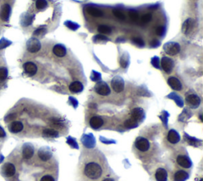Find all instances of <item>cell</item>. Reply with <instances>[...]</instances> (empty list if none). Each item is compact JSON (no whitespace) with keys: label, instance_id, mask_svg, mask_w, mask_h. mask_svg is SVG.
Here are the masks:
<instances>
[{"label":"cell","instance_id":"b9f144b4","mask_svg":"<svg viewBox=\"0 0 203 181\" xmlns=\"http://www.w3.org/2000/svg\"><path fill=\"white\" fill-rule=\"evenodd\" d=\"M160 45V42L159 41H157V40H154V41H151V46L154 47V48H156V47H158Z\"/></svg>","mask_w":203,"mask_h":181},{"label":"cell","instance_id":"9c48e42d","mask_svg":"<svg viewBox=\"0 0 203 181\" xmlns=\"http://www.w3.org/2000/svg\"><path fill=\"white\" fill-rule=\"evenodd\" d=\"M186 101H187V104L192 108H197L201 103V99L199 97L194 94L187 95L186 98Z\"/></svg>","mask_w":203,"mask_h":181},{"label":"cell","instance_id":"836d02e7","mask_svg":"<svg viewBox=\"0 0 203 181\" xmlns=\"http://www.w3.org/2000/svg\"><path fill=\"white\" fill-rule=\"evenodd\" d=\"M129 15L130 18L133 21H137L138 18H139V15L138 13L136 11H133V10H131V11H129Z\"/></svg>","mask_w":203,"mask_h":181},{"label":"cell","instance_id":"ba28073f","mask_svg":"<svg viewBox=\"0 0 203 181\" xmlns=\"http://www.w3.org/2000/svg\"><path fill=\"white\" fill-rule=\"evenodd\" d=\"M135 145L137 149L142 152H145L148 150L150 147L149 142L147 140L146 138H138L135 142Z\"/></svg>","mask_w":203,"mask_h":181},{"label":"cell","instance_id":"f35d334b","mask_svg":"<svg viewBox=\"0 0 203 181\" xmlns=\"http://www.w3.org/2000/svg\"><path fill=\"white\" fill-rule=\"evenodd\" d=\"M107 38L106 37H105L104 35H102V34H99V35H97V36L95 37V41H107Z\"/></svg>","mask_w":203,"mask_h":181},{"label":"cell","instance_id":"d6986e66","mask_svg":"<svg viewBox=\"0 0 203 181\" xmlns=\"http://www.w3.org/2000/svg\"><path fill=\"white\" fill-rule=\"evenodd\" d=\"M9 129L12 133H19V132H21V131L23 129V124L21 123V122H18V121L13 122L10 125Z\"/></svg>","mask_w":203,"mask_h":181},{"label":"cell","instance_id":"277c9868","mask_svg":"<svg viewBox=\"0 0 203 181\" xmlns=\"http://www.w3.org/2000/svg\"><path fill=\"white\" fill-rule=\"evenodd\" d=\"M111 86H112V88L114 89V92L119 93V92H121L124 90L125 83H124V80L121 77L116 76V77H114L112 79Z\"/></svg>","mask_w":203,"mask_h":181},{"label":"cell","instance_id":"603a6c76","mask_svg":"<svg viewBox=\"0 0 203 181\" xmlns=\"http://www.w3.org/2000/svg\"><path fill=\"white\" fill-rule=\"evenodd\" d=\"M131 115H132V118H133L134 120L137 122L144 117V111L141 108H134L131 112Z\"/></svg>","mask_w":203,"mask_h":181},{"label":"cell","instance_id":"6da1fadb","mask_svg":"<svg viewBox=\"0 0 203 181\" xmlns=\"http://www.w3.org/2000/svg\"><path fill=\"white\" fill-rule=\"evenodd\" d=\"M85 175L88 178L91 179H98L102 174V167L98 164L95 162H91L86 165L85 169H84Z\"/></svg>","mask_w":203,"mask_h":181},{"label":"cell","instance_id":"d4e9b609","mask_svg":"<svg viewBox=\"0 0 203 181\" xmlns=\"http://www.w3.org/2000/svg\"><path fill=\"white\" fill-rule=\"evenodd\" d=\"M38 156L44 161H48L51 157L50 152L46 150H44V149H40V151L38 152Z\"/></svg>","mask_w":203,"mask_h":181},{"label":"cell","instance_id":"f6af8a7d","mask_svg":"<svg viewBox=\"0 0 203 181\" xmlns=\"http://www.w3.org/2000/svg\"><path fill=\"white\" fill-rule=\"evenodd\" d=\"M5 136H6L5 131H4L3 129L0 126V138H4Z\"/></svg>","mask_w":203,"mask_h":181},{"label":"cell","instance_id":"f546056e","mask_svg":"<svg viewBox=\"0 0 203 181\" xmlns=\"http://www.w3.org/2000/svg\"><path fill=\"white\" fill-rule=\"evenodd\" d=\"M47 2L46 0H37L36 2V7L38 10H42L46 7Z\"/></svg>","mask_w":203,"mask_h":181},{"label":"cell","instance_id":"5bb4252c","mask_svg":"<svg viewBox=\"0 0 203 181\" xmlns=\"http://www.w3.org/2000/svg\"><path fill=\"white\" fill-rule=\"evenodd\" d=\"M168 84L172 89L175 90V91H180L182 89V84L178 80L177 78L175 77H170L168 80Z\"/></svg>","mask_w":203,"mask_h":181},{"label":"cell","instance_id":"60d3db41","mask_svg":"<svg viewBox=\"0 0 203 181\" xmlns=\"http://www.w3.org/2000/svg\"><path fill=\"white\" fill-rule=\"evenodd\" d=\"M15 117H16V115H15V114H11V115H9L8 116L6 117L5 120L7 121V122H8V121H11L12 120V119H14Z\"/></svg>","mask_w":203,"mask_h":181},{"label":"cell","instance_id":"7402d4cb","mask_svg":"<svg viewBox=\"0 0 203 181\" xmlns=\"http://www.w3.org/2000/svg\"><path fill=\"white\" fill-rule=\"evenodd\" d=\"M86 11L91 16L96 17V18H99V17H102L103 15L102 11H100L99 9H98L96 7H88L86 8Z\"/></svg>","mask_w":203,"mask_h":181},{"label":"cell","instance_id":"52a82bcc","mask_svg":"<svg viewBox=\"0 0 203 181\" xmlns=\"http://www.w3.org/2000/svg\"><path fill=\"white\" fill-rule=\"evenodd\" d=\"M194 27H195V21L193 20L192 18H188L183 22L182 26L183 33L187 35L191 34L193 30H194Z\"/></svg>","mask_w":203,"mask_h":181},{"label":"cell","instance_id":"d6a6232c","mask_svg":"<svg viewBox=\"0 0 203 181\" xmlns=\"http://www.w3.org/2000/svg\"><path fill=\"white\" fill-rule=\"evenodd\" d=\"M151 20V14H145L141 18V23L147 24Z\"/></svg>","mask_w":203,"mask_h":181},{"label":"cell","instance_id":"2e32d148","mask_svg":"<svg viewBox=\"0 0 203 181\" xmlns=\"http://www.w3.org/2000/svg\"><path fill=\"white\" fill-rule=\"evenodd\" d=\"M53 53L55 54L56 57H64V56L66 55L67 50L65 47L62 45H56L53 47Z\"/></svg>","mask_w":203,"mask_h":181},{"label":"cell","instance_id":"bcb514c9","mask_svg":"<svg viewBox=\"0 0 203 181\" xmlns=\"http://www.w3.org/2000/svg\"><path fill=\"white\" fill-rule=\"evenodd\" d=\"M103 181H114V180L112 179H104Z\"/></svg>","mask_w":203,"mask_h":181},{"label":"cell","instance_id":"5b68a950","mask_svg":"<svg viewBox=\"0 0 203 181\" xmlns=\"http://www.w3.org/2000/svg\"><path fill=\"white\" fill-rule=\"evenodd\" d=\"M95 92L100 95H103V96H106V95H110L111 93V89L109 88L108 85L106 84L105 82H98L95 86Z\"/></svg>","mask_w":203,"mask_h":181},{"label":"cell","instance_id":"4fadbf2b","mask_svg":"<svg viewBox=\"0 0 203 181\" xmlns=\"http://www.w3.org/2000/svg\"><path fill=\"white\" fill-rule=\"evenodd\" d=\"M2 170H3V173L7 177H11L13 176L15 173V167L13 164L8 163L6 164L3 167H2Z\"/></svg>","mask_w":203,"mask_h":181},{"label":"cell","instance_id":"7dc6e473","mask_svg":"<svg viewBox=\"0 0 203 181\" xmlns=\"http://www.w3.org/2000/svg\"><path fill=\"white\" fill-rule=\"evenodd\" d=\"M200 181H203V180H202V179H201V180H200Z\"/></svg>","mask_w":203,"mask_h":181},{"label":"cell","instance_id":"30bf717a","mask_svg":"<svg viewBox=\"0 0 203 181\" xmlns=\"http://www.w3.org/2000/svg\"><path fill=\"white\" fill-rule=\"evenodd\" d=\"M23 68L25 73L29 75V76L34 75L38 72V67L33 62H26V63L24 64Z\"/></svg>","mask_w":203,"mask_h":181},{"label":"cell","instance_id":"4316f807","mask_svg":"<svg viewBox=\"0 0 203 181\" xmlns=\"http://www.w3.org/2000/svg\"><path fill=\"white\" fill-rule=\"evenodd\" d=\"M98 32L101 33L102 34H111V27L107 26V25H100L98 28Z\"/></svg>","mask_w":203,"mask_h":181},{"label":"cell","instance_id":"ab89813d","mask_svg":"<svg viewBox=\"0 0 203 181\" xmlns=\"http://www.w3.org/2000/svg\"><path fill=\"white\" fill-rule=\"evenodd\" d=\"M41 181H54V179L52 176H49V175H46V176H44L41 178Z\"/></svg>","mask_w":203,"mask_h":181},{"label":"cell","instance_id":"e0dca14e","mask_svg":"<svg viewBox=\"0 0 203 181\" xmlns=\"http://www.w3.org/2000/svg\"><path fill=\"white\" fill-rule=\"evenodd\" d=\"M155 176L157 181H167L168 179V172L162 168L157 169Z\"/></svg>","mask_w":203,"mask_h":181},{"label":"cell","instance_id":"83f0119b","mask_svg":"<svg viewBox=\"0 0 203 181\" xmlns=\"http://www.w3.org/2000/svg\"><path fill=\"white\" fill-rule=\"evenodd\" d=\"M137 126V121L134 120L133 118H130L125 122V126L127 128H133Z\"/></svg>","mask_w":203,"mask_h":181},{"label":"cell","instance_id":"484cf974","mask_svg":"<svg viewBox=\"0 0 203 181\" xmlns=\"http://www.w3.org/2000/svg\"><path fill=\"white\" fill-rule=\"evenodd\" d=\"M43 134L45 137H48V138H51V137L56 138L58 136V132L52 129H45L43 130Z\"/></svg>","mask_w":203,"mask_h":181},{"label":"cell","instance_id":"d590c367","mask_svg":"<svg viewBox=\"0 0 203 181\" xmlns=\"http://www.w3.org/2000/svg\"><path fill=\"white\" fill-rule=\"evenodd\" d=\"M156 33L159 36H163L165 33V28L164 26H159L156 29Z\"/></svg>","mask_w":203,"mask_h":181},{"label":"cell","instance_id":"4dcf8cb0","mask_svg":"<svg viewBox=\"0 0 203 181\" xmlns=\"http://www.w3.org/2000/svg\"><path fill=\"white\" fill-rule=\"evenodd\" d=\"M113 14L114 15V16L117 17V18H119V19L125 20V15H124L122 11H121L120 10H118V9L114 10V11H113Z\"/></svg>","mask_w":203,"mask_h":181},{"label":"cell","instance_id":"e575fe53","mask_svg":"<svg viewBox=\"0 0 203 181\" xmlns=\"http://www.w3.org/2000/svg\"><path fill=\"white\" fill-rule=\"evenodd\" d=\"M133 42L135 45H137V46L143 47L144 46V42L141 38H135L133 39Z\"/></svg>","mask_w":203,"mask_h":181},{"label":"cell","instance_id":"ac0fdd59","mask_svg":"<svg viewBox=\"0 0 203 181\" xmlns=\"http://www.w3.org/2000/svg\"><path fill=\"white\" fill-rule=\"evenodd\" d=\"M103 124V121L100 117H92L90 120V125L93 129H98L101 127Z\"/></svg>","mask_w":203,"mask_h":181},{"label":"cell","instance_id":"8d00e7d4","mask_svg":"<svg viewBox=\"0 0 203 181\" xmlns=\"http://www.w3.org/2000/svg\"><path fill=\"white\" fill-rule=\"evenodd\" d=\"M9 45H11V42H10V41H7L6 39H2L0 41V49L6 48V47H7Z\"/></svg>","mask_w":203,"mask_h":181},{"label":"cell","instance_id":"ee69618b","mask_svg":"<svg viewBox=\"0 0 203 181\" xmlns=\"http://www.w3.org/2000/svg\"><path fill=\"white\" fill-rule=\"evenodd\" d=\"M120 65H121V67H123V68H126L127 61L124 59H121V61H120Z\"/></svg>","mask_w":203,"mask_h":181},{"label":"cell","instance_id":"8992f818","mask_svg":"<svg viewBox=\"0 0 203 181\" xmlns=\"http://www.w3.org/2000/svg\"><path fill=\"white\" fill-rule=\"evenodd\" d=\"M161 67L164 72L167 73H170L174 68V61L171 58L164 57L161 60Z\"/></svg>","mask_w":203,"mask_h":181},{"label":"cell","instance_id":"7bdbcfd3","mask_svg":"<svg viewBox=\"0 0 203 181\" xmlns=\"http://www.w3.org/2000/svg\"><path fill=\"white\" fill-rule=\"evenodd\" d=\"M158 63H159V59L157 57H154L153 59H152V61H151V64H152L156 68H159Z\"/></svg>","mask_w":203,"mask_h":181},{"label":"cell","instance_id":"3957f363","mask_svg":"<svg viewBox=\"0 0 203 181\" xmlns=\"http://www.w3.org/2000/svg\"><path fill=\"white\" fill-rule=\"evenodd\" d=\"M41 43H40L39 40L35 38H32L27 41V49L29 52L34 53L37 52L41 49Z\"/></svg>","mask_w":203,"mask_h":181},{"label":"cell","instance_id":"44dd1931","mask_svg":"<svg viewBox=\"0 0 203 181\" xmlns=\"http://www.w3.org/2000/svg\"><path fill=\"white\" fill-rule=\"evenodd\" d=\"M22 155L25 159H30L34 156V148L30 145H24L23 151H22Z\"/></svg>","mask_w":203,"mask_h":181},{"label":"cell","instance_id":"f1b7e54d","mask_svg":"<svg viewBox=\"0 0 203 181\" xmlns=\"http://www.w3.org/2000/svg\"><path fill=\"white\" fill-rule=\"evenodd\" d=\"M65 25H66L68 28H69L70 29H71V30H76V29H78L79 28V25L78 24L75 23V22H71V21H67V22H65Z\"/></svg>","mask_w":203,"mask_h":181},{"label":"cell","instance_id":"7a4b0ae2","mask_svg":"<svg viewBox=\"0 0 203 181\" xmlns=\"http://www.w3.org/2000/svg\"><path fill=\"white\" fill-rule=\"evenodd\" d=\"M164 51H165L168 55L175 56L178 54L180 51V46L176 42H168L165 44L164 47Z\"/></svg>","mask_w":203,"mask_h":181},{"label":"cell","instance_id":"9a60e30c","mask_svg":"<svg viewBox=\"0 0 203 181\" xmlns=\"http://www.w3.org/2000/svg\"><path fill=\"white\" fill-rule=\"evenodd\" d=\"M168 140L170 143L171 144H176L179 142L180 140V137L178 135V133H177L176 131L174 130V129H171V130L168 132Z\"/></svg>","mask_w":203,"mask_h":181},{"label":"cell","instance_id":"cb8c5ba5","mask_svg":"<svg viewBox=\"0 0 203 181\" xmlns=\"http://www.w3.org/2000/svg\"><path fill=\"white\" fill-rule=\"evenodd\" d=\"M188 174L183 170L177 171L174 176V179L175 181H185L186 179H188Z\"/></svg>","mask_w":203,"mask_h":181},{"label":"cell","instance_id":"74e56055","mask_svg":"<svg viewBox=\"0 0 203 181\" xmlns=\"http://www.w3.org/2000/svg\"><path fill=\"white\" fill-rule=\"evenodd\" d=\"M45 33V28H39L37 30H35V32L34 33V34L35 36H41V35H43V34Z\"/></svg>","mask_w":203,"mask_h":181},{"label":"cell","instance_id":"ffe728a7","mask_svg":"<svg viewBox=\"0 0 203 181\" xmlns=\"http://www.w3.org/2000/svg\"><path fill=\"white\" fill-rule=\"evenodd\" d=\"M69 90L73 93H79V92H81L83 90V85L79 81H75V82L71 83L70 84Z\"/></svg>","mask_w":203,"mask_h":181},{"label":"cell","instance_id":"7c38bea8","mask_svg":"<svg viewBox=\"0 0 203 181\" xmlns=\"http://www.w3.org/2000/svg\"><path fill=\"white\" fill-rule=\"evenodd\" d=\"M11 6L9 4H4L0 11V18L3 21H8L11 15Z\"/></svg>","mask_w":203,"mask_h":181},{"label":"cell","instance_id":"1f68e13d","mask_svg":"<svg viewBox=\"0 0 203 181\" xmlns=\"http://www.w3.org/2000/svg\"><path fill=\"white\" fill-rule=\"evenodd\" d=\"M8 72L6 68H0V81H3L7 79Z\"/></svg>","mask_w":203,"mask_h":181},{"label":"cell","instance_id":"8fae6325","mask_svg":"<svg viewBox=\"0 0 203 181\" xmlns=\"http://www.w3.org/2000/svg\"><path fill=\"white\" fill-rule=\"evenodd\" d=\"M176 161L180 166L183 167V168H185V169H189V168L191 167V165H192L191 160L187 157V156H183V155H179V156L177 157Z\"/></svg>","mask_w":203,"mask_h":181}]
</instances>
